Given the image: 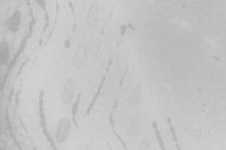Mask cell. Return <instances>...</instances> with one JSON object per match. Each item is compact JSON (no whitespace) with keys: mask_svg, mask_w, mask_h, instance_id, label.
I'll return each instance as SVG.
<instances>
[{"mask_svg":"<svg viewBox=\"0 0 226 150\" xmlns=\"http://www.w3.org/2000/svg\"><path fill=\"white\" fill-rule=\"evenodd\" d=\"M37 4H38V5H41L43 9H45V1H37Z\"/></svg>","mask_w":226,"mask_h":150,"instance_id":"cell-15","label":"cell"},{"mask_svg":"<svg viewBox=\"0 0 226 150\" xmlns=\"http://www.w3.org/2000/svg\"><path fill=\"white\" fill-rule=\"evenodd\" d=\"M125 31H126V26H125V25H123V26H121V30H120V33H121V36H124Z\"/></svg>","mask_w":226,"mask_h":150,"instance_id":"cell-14","label":"cell"},{"mask_svg":"<svg viewBox=\"0 0 226 150\" xmlns=\"http://www.w3.org/2000/svg\"><path fill=\"white\" fill-rule=\"evenodd\" d=\"M87 55H88V51H87V48L85 45H80L76 49L75 55H74V60H73V63H74L76 68H81L83 64L86 63Z\"/></svg>","mask_w":226,"mask_h":150,"instance_id":"cell-3","label":"cell"},{"mask_svg":"<svg viewBox=\"0 0 226 150\" xmlns=\"http://www.w3.org/2000/svg\"><path fill=\"white\" fill-rule=\"evenodd\" d=\"M39 112H41V125H42V129H43L44 135L46 136V138L49 139L51 147H53V148H56L54 142H53V139L50 138V136H49V133H48V131H46V126H45V117H44V111H43V91H41V93H39Z\"/></svg>","mask_w":226,"mask_h":150,"instance_id":"cell-6","label":"cell"},{"mask_svg":"<svg viewBox=\"0 0 226 150\" xmlns=\"http://www.w3.org/2000/svg\"><path fill=\"white\" fill-rule=\"evenodd\" d=\"M168 123H169V128H170V130H172V137H174V141L177 143V138H176V133H175V130H174V128H172V123H170V119H168Z\"/></svg>","mask_w":226,"mask_h":150,"instance_id":"cell-13","label":"cell"},{"mask_svg":"<svg viewBox=\"0 0 226 150\" xmlns=\"http://www.w3.org/2000/svg\"><path fill=\"white\" fill-rule=\"evenodd\" d=\"M139 125H140V117L137 116L132 119V122L130 123L129 128H128V133L130 136H137L139 132Z\"/></svg>","mask_w":226,"mask_h":150,"instance_id":"cell-8","label":"cell"},{"mask_svg":"<svg viewBox=\"0 0 226 150\" xmlns=\"http://www.w3.org/2000/svg\"><path fill=\"white\" fill-rule=\"evenodd\" d=\"M179 26H180V28H183V29H191V25L187 24V23H184V21H181V19H179Z\"/></svg>","mask_w":226,"mask_h":150,"instance_id":"cell-12","label":"cell"},{"mask_svg":"<svg viewBox=\"0 0 226 150\" xmlns=\"http://www.w3.org/2000/svg\"><path fill=\"white\" fill-rule=\"evenodd\" d=\"M80 99H81V94H79L77 99H76V101L74 103V105H73V108H72V114H73V119H74V123H75V125H77V123H76V114H77V110H79Z\"/></svg>","mask_w":226,"mask_h":150,"instance_id":"cell-10","label":"cell"},{"mask_svg":"<svg viewBox=\"0 0 226 150\" xmlns=\"http://www.w3.org/2000/svg\"><path fill=\"white\" fill-rule=\"evenodd\" d=\"M70 132V120L68 118H62L55 133V139L57 143H63Z\"/></svg>","mask_w":226,"mask_h":150,"instance_id":"cell-2","label":"cell"},{"mask_svg":"<svg viewBox=\"0 0 226 150\" xmlns=\"http://www.w3.org/2000/svg\"><path fill=\"white\" fill-rule=\"evenodd\" d=\"M69 44H70V41H67V42H65V47L68 48V47H69Z\"/></svg>","mask_w":226,"mask_h":150,"instance_id":"cell-16","label":"cell"},{"mask_svg":"<svg viewBox=\"0 0 226 150\" xmlns=\"http://www.w3.org/2000/svg\"><path fill=\"white\" fill-rule=\"evenodd\" d=\"M98 17H99V6H98V4H93V5H91L88 13H87V25L89 28H93L97 23Z\"/></svg>","mask_w":226,"mask_h":150,"instance_id":"cell-4","label":"cell"},{"mask_svg":"<svg viewBox=\"0 0 226 150\" xmlns=\"http://www.w3.org/2000/svg\"><path fill=\"white\" fill-rule=\"evenodd\" d=\"M20 21H22V13L19 10H16L12 13L10 21H9V30L11 32H17L20 26Z\"/></svg>","mask_w":226,"mask_h":150,"instance_id":"cell-5","label":"cell"},{"mask_svg":"<svg viewBox=\"0 0 226 150\" xmlns=\"http://www.w3.org/2000/svg\"><path fill=\"white\" fill-rule=\"evenodd\" d=\"M140 93H142L140 86L137 85L136 87H135V89H133V92H132V94H131V98H130V100H131V103H132V104L137 105V104L139 103L140 101Z\"/></svg>","mask_w":226,"mask_h":150,"instance_id":"cell-9","label":"cell"},{"mask_svg":"<svg viewBox=\"0 0 226 150\" xmlns=\"http://www.w3.org/2000/svg\"><path fill=\"white\" fill-rule=\"evenodd\" d=\"M154 129H155V132H156V137H157V141H158V143H160L161 148H162V149H164V145H163V141H162V137H161V135H160V131H158V129H157V124H156V123H154Z\"/></svg>","mask_w":226,"mask_h":150,"instance_id":"cell-11","label":"cell"},{"mask_svg":"<svg viewBox=\"0 0 226 150\" xmlns=\"http://www.w3.org/2000/svg\"><path fill=\"white\" fill-rule=\"evenodd\" d=\"M75 92H76V81L74 79H68L65 81V86H63V92L61 94V101L65 105L70 104L73 101V99H74Z\"/></svg>","mask_w":226,"mask_h":150,"instance_id":"cell-1","label":"cell"},{"mask_svg":"<svg viewBox=\"0 0 226 150\" xmlns=\"http://www.w3.org/2000/svg\"><path fill=\"white\" fill-rule=\"evenodd\" d=\"M0 51H1V64H7L10 61V49H9V43L6 41H1V47H0Z\"/></svg>","mask_w":226,"mask_h":150,"instance_id":"cell-7","label":"cell"}]
</instances>
